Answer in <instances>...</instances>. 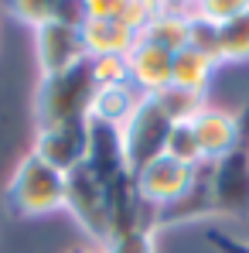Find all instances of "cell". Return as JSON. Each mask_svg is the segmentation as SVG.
I'll list each match as a JSON object with an SVG mask.
<instances>
[{"label": "cell", "mask_w": 249, "mask_h": 253, "mask_svg": "<svg viewBox=\"0 0 249 253\" xmlns=\"http://www.w3.org/2000/svg\"><path fill=\"white\" fill-rule=\"evenodd\" d=\"M31 154L41 158L48 168L62 171V174L82 168L85 158H89V120H75V124L38 130Z\"/></svg>", "instance_id": "obj_6"}, {"label": "cell", "mask_w": 249, "mask_h": 253, "mask_svg": "<svg viewBox=\"0 0 249 253\" xmlns=\"http://www.w3.org/2000/svg\"><path fill=\"white\" fill-rule=\"evenodd\" d=\"M191 126H195V137H198V147H202V158L208 165L222 161L225 154H232L236 147H243V133H239V120L218 106H202L195 117H191Z\"/></svg>", "instance_id": "obj_9"}, {"label": "cell", "mask_w": 249, "mask_h": 253, "mask_svg": "<svg viewBox=\"0 0 249 253\" xmlns=\"http://www.w3.org/2000/svg\"><path fill=\"white\" fill-rule=\"evenodd\" d=\"M85 165L103 185H113L120 174H126V158H123V137L116 126L96 124L89 120V158Z\"/></svg>", "instance_id": "obj_12"}, {"label": "cell", "mask_w": 249, "mask_h": 253, "mask_svg": "<svg viewBox=\"0 0 249 253\" xmlns=\"http://www.w3.org/2000/svg\"><path fill=\"white\" fill-rule=\"evenodd\" d=\"M126 69H130V85L143 96H161L164 89H171V69H174V55L150 44L143 38H137V44L126 55Z\"/></svg>", "instance_id": "obj_10"}, {"label": "cell", "mask_w": 249, "mask_h": 253, "mask_svg": "<svg viewBox=\"0 0 249 253\" xmlns=\"http://www.w3.org/2000/svg\"><path fill=\"white\" fill-rule=\"evenodd\" d=\"M89 69H92L96 85H123V83H130L126 58H120V55H109V58H89Z\"/></svg>", "instance_id": "obj_22"}, {"label": "cell", "mask_w": 249, "mask_h": 253, "mask_svg": "<svg viewBox=\"0 0 249 253\" xmlns=\"http://www.w3.org/2000/svg\"><path fill=\"white\" fill-rule=\"evenodd\" d=\"M208 215H215V202H212V165L205 161V165L195 168L188 192L178 202L154 212V233L161 226L164 229L167 226H184V222H198V219H208Z\"/></svg>", "instance_id": "obj_11"}, {"label": "cell", "mask_w": 249, "mask_h": 253, "mask_svg": "<svg viewBox=\"0 0 249 253\" xmlns=\"http://www.w3.org/2000/svg\"><path fill=\"white\" fill-rule=\"evenodd\" d=\"M35 55L41 76H58L75 65L89 62V51L82 42V24L75 21H51L35 31Z\"/></svg>", "instance_id": "obj_5"}, {"label": "cell", "mask_w": 249, "mask_h": 253, "mask_svg": "<svg viewBox=\"0 0 249 253\" xmlns=\"http://www.w3.org/2000/svg\"><path fill=\"white\" fill-rule=\"evenodd\" d=\"M96 89L99 85L92 79L89 62L69 69V72H58V76H41V83L35 89V124H38V130L89 120Z\"/></svg>", "instance_id": "obj_1"}, {"label": "cell", "mask_w": 249, "mask_h": 253, "mask_svg": "<svg viewBox=\"0 0 249 253\" xmlns=\"http://www.w3.org/2000/svg\"><path fill=\"white\" fill-rule=\"evenodd\" d=\"M191 178H195V168H188V165H181V161H174V158H167V154H161L157 161H150L147 168H140L133 174L140 199L154 212L171 206V202H178V199L188 192Z\"/></svg>", "instance_id": "obj_8"}, {"label": "cell", "mask_w": 249, "mask_h": 253, "mask_svg": "<svg viewBox=\"0 0 249 253\" xmlns=\"http://www.w3.org/2000/svg\"><path fill=\"white\" fill-rule=\"evenodd\" d=\"M140 99H143V92H137L130 83H123V85H99V89H96V96H92L89 120L123 130L126 120L137 113Z\"/></svg>", "instance_id": "obj_15"}, {"label": "cell", "mask_w": 249, "mask_h": 253, "mask_svg": "<svg viewBox=\"0 0 249 253\" xmlns=\"http://www.w3.org/2000/svg\"><path fill=\"white\" fill-rule=\"evenodd\" d=\"M161 106L167 110V117L174 120V124H181V120H191L202 106H208V96H195V92H184V89H164L161 96Z\"/></svg>", "instance_id": "obj_19"}, {"label": "cell", "mask_w": 249, "mask_h": 253, "mask_svg": "<svg viewBox=\"0 0 249 253\" xmlns=\"http://www.w3.org/2000/svg\"><path fill=\"white\" fill-rule=\"evenodd\" d=\"M243 10H249V0H205V3H195V7H191L195 17H202V21L215 24V28L229 24V21L239 17Z\"/></svg>", "instance_id": "obj_21"}, {"label": "cell", "mask_w": 249, "mask_h": 253, "mask_svg": "<svg viewBox=\"0 0 249 253\" xmlns=\"http://www.w3.org/2000/svg\"><path fill=\"white\" fill-rule=\"evenodd\" d=\"M69 253H103V250H92V247H75V250H69Z\"/></svg>", "instance_id": "obj_25"}, {"label": "cell", "mask_w": 249, "mask_h": 253, "mask_svg": "<svg viewBox=\"0 0 249 253\" xmlns=\"http://www.w3.org/2000/svg\"><path fill=\"white\" fill-rule=\"evenodd\" d=\"M7 209L17 219H38L65 209V174L28 154L7 181Z\"/></svg>", "instance_id": "obj_2"}, {"label": "cell", "mask_w": 249, "mask_h": 253, "mask_svg": "<svg viewBox=\"0 0 249 253\" xmlns=\"http://www.w3.org/2000/svg\"><path fill=\"white\" fill-rule=\"evenodd\" d=\"M171 126H174V120L167 117L161 99L157 96H143L140 106H137V113L120 130V137H123V158H126V171L130 174L147 168L150 161H157L167 151Z\"/></svg>", "instance_id": "obj_3"}, {"label": "cell", "mask_w": 249, "mask_h": 253, "mask_svg": "<svg viewBox=\"0 0 249 253\" xmlns=\"http://www.w3.org/2000/svg\"><path fill=\"white\" fill-rule=\"evenodd\" d=\"M140 35H133L130 28H123L120 21H99V17H82V42L89 58H109L120 55L126 58L130 48L137 44Z\"/></svg>", "instance_id": "obj_14"}, {"label": "cell", "mask_w": 249, "mask_h": 253, "mask_svg": "<svg viewBox=\"0 0 249 253\" xmlns=\"http://www.w3.org/2000/svg\"><path fill=\"white\" fill-rule=\"evenodd\" d=\"M191 48H198L202 55H208L215 65H218V28L215 24H208L202 17H195L191 14V38H188Z\"/></svg>", "instance_id": "obj_23"}, {"label": "cell", "mask_w": 249, "mask_h": 253, "mask_svg": "<svg viewBox=\"0 0 249 253\" xmlns=\"http://www.w3.org/2000/svg\"><path fill=\"white\" fill-rule=\"evenodd\" d=\"M212 202L215 215H246L249 212V147H236L212 165Z\"/></svg>", "instance_id": "obj_7"}, {"label": "cell", "mask_w": 249, "mask_h": 253, "mask_svg": "<svg viewBox=\"0 0 249 253\" xmlns=\"http://www.w3.org/2000/svg\"><path fill=\"white\" fill-rule=\"evenodd\" d=\"M103 253H157V247H154V229L140 226V229L113 233Z\"/></svg>", "instance_id": "obj_20"}, {"label": "cell", "mask_w": 249, "mask_h": 253, "mask_svg": "<svg viewBox=\"0 0 249 253\" xmlns=\"http://www.w3.org/2000/svg\"><path fill=\"white\" fill-rule=\"evenodd\" d=\"M249 62V10L218 28V65Z\"/></svg>", "instance_id": "obj_17"}, {"label": "cell", "mask_w": 249, "mask_h": 253, "mask_svg": "<svg viewBox=\"0 0 249 253\" xmlns=\"http://www.w3.org/2000/svg\"><path fill=\"white\" fill-rule=\"evenodd\" d=\"M140 38L167 48L171 55H178L181 48H188V38H191V7L154 3V14H150L147 28L140 31Z\"/></svg>", "instance_id": "obj_13"}, {"label": "cell", "mask_w": 249, "mask_h": 253, "mask_svg": "<svg viewBox=\"0 0 249 253\" xmlns=\"http://www.w3.org/2000/svg\"><path fill=\"white\" fill-rule=\"evenodd\" d=\"M65 209L72 212V219L79 222V229H82L85 236H92L103 247L109 243V236H113L109 188L92 174L89 165L65 174Z\"/></svg>", "instance_id": "obj_4"}, {"label": "cell", "mask_w": 249, "mask_h": 253, "mask_svg": "<svg viewBox=\"0 0 249 253\" xmlns=\"http://www.w3.org/2000/svg\"><path fill=\"white\" fill-rule=\"evenodd\" d=\"M164 154H167V158H174V161H181V165H188V168L205 165L191 120H181V124L171 126V137H167V151H164Z\"/></svg>", "instance_id": "obj_18"}, {"label": "cell", "mask_w": 249, "mask_h": 253, "mask_svg": "<svg viewBox=\"0 0 249 253\" xmlns=\"http://www.w3.org/2000/svg\"><path fill=\"white\" fill-rule=\"evenodd\" d=\"M208 243H212L218 253H249V243L229 236V233H208Z\"/></svg>", "instance_id": "obj_24"}, {"label": "cell", "mask_w": 249, "mask_h": 253, "mask_svg": "<svg viewBox=\"0 0 249 253\" xmlns=\"http://www.w3.org/2000/svg\"><path fill=\"white\" fill-rule=\"evenodd\" d=\"M215 62L202 55L198 48H181L174 55V69H171V85L174 89H184V92H195V96H208V85L215 79Z\"/></svg>", "instance_id": "obj_16"}]
</instances>
